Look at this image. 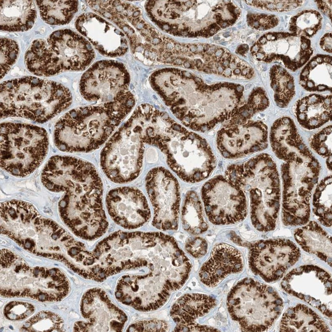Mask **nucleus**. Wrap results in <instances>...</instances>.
<instances>
[{"label": "nucleus", "instance_id": "nucleus-1", "mask_svg": "<svg viewBox=\"0 0 332 332\" xmlns=\"http://www.w3.org/2000/svg\"><path fill=\"white\" fill-rule=\"evenodd\" d=\"M49 191L61 193L60 216L77 236L93 240L103 235L108 223L103 204V185L90 162L67 156L52 157L41 176Z\"/></svg>", "mask_w": 332, "mask_h": 332}, {"label": "nucleus", "instance_id": "nucleus-2", "mask_svg": "<svg viewBox=\"0 0 332 332\" xmlns=\"http://www.w3.org/2000/svg\"><path fill=\"white\" fill-rule=\"evenodd\" d=\"M150 82L184 126L200 132L229 120L239 108L244 91L238 84L207 85L188 72L173 68L155 72Z\"/></svg>", "mask_w": 332, "mask_h": 332}, {"label": "nucleus", "instance_id": "nucleus-3", "mask_svg": "<svg viewBox=\"0 0 332 332\" xmlns=\"http://www.w3.org/2000/svg\"><path fill=\"white\" fill-rule=\"evenodd\" d=\"M131 116L144 143L159 148L165 155L169 167L182 180L199 182L214 170L216 159L205 139L176 122L166 112L143 104Z\"/></svg>", "mask_w": 332, "mask_h": 332}, {"label": "nucleus", "instance_id": "nucleus-4", "mask_svg": "<svg viewBox=\"0 0 332 332\" xmlns=\"http://www.w3.org/2000/svg\"><path fill=\"white\" fill-rule=\"evenodd\" d=\"M191 269V263L175 240L161 233L149 262L138 269V273L118 280L115 297L139 311L157 310L183 286Z\"/></svg>", "mask_w": 332, "mask_h": 332}, {"label": "nucleus", "instance_id": "nucleus-5", "mask_svg": "<svg viewBox=\"0 0 332 332\" xmlns=\"http://www.w3.org/2000/svg\"><path fill=\"white\" fill-rule=\"evenodd\" d=\"M1 232L36 254L69 262V253L79 242L53 221L41 217L30 203L11 200L1 205Z\"/></svg>", "mask_w": 332, "mask_h": 332}, {"label": "nucleus", "instance_id": "nucleus-6", "mask_svg": "<svg viewBox=\"0 0 332 332\" xmlns=\"http://www.w3.org/2000/svg\"><path fill=\"white\" fill-rule=\"evenodd\" d=\"M226 178L248 193L251 219L260 231L273 230L280 207V189L278 172L275 162L266 153L255 156L240 164L229 165Z\"/></svg>", "mask_w": 332, "mask_h": 332}, {"label": "nucleus", "instance_id": "nucleus-7", "mask_svg": "<svg viewBox=\"0 0 332 332\" xmlns=\"http://www.w3.org/2000/svg\"><path fill=\"white\" fill-rule=\"evenodd\" d=\"M69 90L62 84L27 76L1 84V117H20L44 123L68 108Z\"/></svg>", "mask_w": 332, "mask_h": 332}, {"label": "nucleus", "instance_id": "nucleus-8", "mask_svg": "<svg viewBox=\"0 0 332 332\" xmlns=\"http://www.w3.org/2000/svg\"><path fill=\"white\" fill-rule=\"evenodd\" d=\"M116 110L101 105L73 109L56 123L54 140L67 152H88L99 148L124 119Z\"/></svg>", "mask_w": 332, "mask_h": 332}, {"label": "nucleus", "instance_id": "nucleus-9", "mask_svg": "<svg viewBox=\"0 0 332 332\" xmlns=\"http://www.w3.org/2000/svg\"><path fill=\"white\" fill-rule=\"evenodd\" d=\"M94 50L85 38L69 29L53 32L46 40H35L25 62L33 74L49 77L67 70H83L92 62Z\"/></svg>", "mask_w": 332, "mask_h": 332}, {"label": "nucleus", "instance_id": "nucleus-10", "mask_svg": "<svg viewBox=\"0 0 332 332\" xmlns=\"http://www.w3.org/2000/svg\"><path fill=\"white\" fill-rule=\"evenodd\" d=\"M229 313L244 331L269 329L280 314L283 302L272 287L250 278L239 282L229 292Z\"/></svg>", "mask_w": 332, "mask_h": 332}, {"label": "nucleus", "instance_id": "nucleus-11", "mask_svg": "<svg viewBox=\"0 0 332 332\" xmlns=\"http://www.w3.org/2000/svg\"><path fill=\"white\" fill-rule=\"evenodd\" d=\"M49 138L41 127L24 123L1 125V165L10 174L23 177L33 173L48 153Z\"/></svg>", "mask_w": 332, "mask_h": 332}, {"label": "nucleus", "instance_id": "nucleus-12", "mask_svg": "<svg viewBox=\"0 0 332 332\" xmlns=\"http://www.w3.org/2000/svg\"><path fill=\"white\" fill-rule=\"evenodd\" d=\"M320 170L318 160L298 157L281 166L282 219L286 226L307 223L310 216V200Z\"/></svg>", "mask_w": 332, "mask_h": 332}, {"label": "nucleus", "instance_id": "nucleus-13", "mask_svg": "<svg viewBox=\"0 0 332 332\" xmlns=\"http://www.w3.org/2000/svg\"><path fill=\"white\" fill-rule=\"evenodd\" d=\"M130 78L125 66L114 60L94 63L82 75L80 91L87 101L113 106L128 114L135 105L129 90Z\"/></svg>", "mask_w": 332, "mask_h": 332}, {"label": "nucleus", "instance_id": "nucleus-14", "mask_svg": "<svg viewBox=\"0 0 332 332\" xmlns=\"http://www.w3.org/2000/svg\"><path fill=\"white\" fill-rule=\"evenodd\" d=\"M144 144L137 125L130 117L101 151V165L106 176L117 183L135 179L142 169Z\"/></svg>", "mask_w": 332, "mask_h": 332}, {"label": "nucleus", "instance_id": "nucleus-15", "mask_svg": "<svg viewBox=\"0 0 332 332\" xmlns=\"http://www.w3.org/2000/svg\"><path fill=\"white\" fill-rule=\"evenodd\" d=\"M201 194L206 215L214 224H235L247 216L245 193L226 177L218 176L207 181Z\"/></svg>", "mask_w": 332, "mask_h": 332}, {"label": "nucleus", "instance_id": "nucleus-16", "mask_svg": "<svg viewBox=\"0 0 332 332\" xmlns=\"http://www.w3.org/2000/svg\"><path fill=\"white\" fill-rule=\"evenodd\" d=\"M145 183L154 209L153 225L162 230H177L180 202L177 179L166 169L156 167L148 172Z\"/></svg>", "mask_w": 332, "mask_h": 332}, {"label": "nucleus", "instance_id": "nucleus-17", "mask_svg": "<svg viewBox=\"0 0 332 332\" xmlns=\"http://www.w3.org/2000/svg\"><path fill=\"white\" fill-rule=\"evenodd\" d=\"M282 289L331 318V278L324 269L304 265L288 273L281 282Z\"/></svg>", "mask_w": 332, "mask_h": 332}, {"label": "nucleus", "instance_id": "nucleus-18", "mask_svg": "<svg viewBox=\"0 0 332 332\" xmlns=\"http://www.w3.org/2000/svg\"><path fill=\"white\" fill-rule=\"evenodd\" d=\"M250 51L258 60L268 63L281 60L294 72L308 62L313 53L309 38L282 32L264 34Z\"/></svg>", "mask_w": 332, "mask_h": 332}, {"label": "nucleus", "instance_id": "nucleus-19", "mask_svg": "<svg viewBox=\"0 0 332 332\" xmlns=\"http://www.w3.org/2000/svg\"><path fill=\"white\" fill-rule=\"evenodd\" d=\"M300 256L299 249L289 240H260L250 247L249 264L254 273L270 282L281 278Z\"/></svg>", "mask_w": 332, "mask_h": 332}, {"label": "nucleus", "instance_id": "nucleus-20", "mask_svg": "<svg viewBox=\"0 0 332 332\" xmlns=\"http://www.w3.org/2000/svg\"><path fill=\"white\" fill-rule=\"evenodd\" d=\"M217 145L222 155L238 158L266 149L268 129L261 121L228 123L217 133Z\"/></svg>", "mask_w": 332, "mask_h": 332}, {"label": "nucleus", "instance_id": "nucleus-21", "mask_svg": "<svg viewBox=\"0 0 332 332\" xmlns=\"http://www.w3.org/2000/svg\"><path fill=\"white\" fill-rule=\"evenodd\" d=\"M81 311L88 322H76L75 331H121L127 320L125 313L99 288L91 289L85 293L82 299Z\"/></svg>", "mask_w": 332, "mask_h": 332}, {"label": "nucleus", "instance_id": "nucleus-22", "mask_svg": "<svg viewBox=\"0 0 332 332\" xmlns=\"http://www.w3.org/2000/svg\"><path fill=\"white\" fill-rule=\"evenodd\" d=\"M106 203L112 220L125 229L138 228L151 217L145 196L135 187L124 186L111 189L106 196Z\"/></svg>", "mask_w": 332, "mask_h": 332}, {"label": "nucleus", "instance_id": "nucleus-23", "mask_svg": "<svg viewBox=\"0 0 332 332\" xmlns=\"http://www.w3.org/2000/svg\"><path fill=\"white\" fill-rule=\"evenodd\" d=\"M75 26L104 56L119 57L128 51V42L123 31L96 14H81L76 20Z\"/></svg>", "mask_w": 332, "mask_h": 332}, {"label": "nucleus", "instance_id": "nucleus-24", "mask_svg": "<svg viewBox=\"0 0 332 332\" xmlns=\"http://www.w3.org/2000/svg\"><path fill=\"white\" fill-rule=\"evenodd\" d=\"M243 266L242 255L238 249L227 244H219L201 267L199 277L205 285L215 287L228 275L241 272Z\"/></svg>", "mask_w": 332, "mask_h": 332}, {"label": "nucleus", "instance_id": "nucleus-25", "mask_svg": "<svg viewBox=\"0 0 332 332\" xmlns=\"http://www.w3.org/2000/svg\"><path fill=\"white\" fill-rule=\"evenodd\" d=\"M269 138L273 151L280 159L288 161L313 156L289 117L283 116L274 122Z\"/></svg>", "mask_w": 332, "mask_h": 332}, {"label": "nucleus", "instance_id": "nucleus-26", "mask_svg": "<svg viewBox=\"0 0 332 332\" xmlns=\"http://www.w3.org/2000/svg\"><path fill=\"white\" fill-rule=\"evenodd\" d=\"M216 304L212 297L199 293L186 294L172 306L170 315L176 324V331H186L195 320L207 314Z\"/></svg>", "mask_w": 332, "mask_h": 332}, {"label": "nucleus", "instance_id": "nucleus-27", "mask_svg": "<svg viewBox=\"0 0 332 332\" xmlns=\"http://www.w3.org/2000/svg\"><path fill=\"white\" fill-rule=\"evenodd\" d=\"M295 114L299 124L311 130L328 122L331 116V96L313 93L299 100Z\"/></svg>", "mask_w": 332, "mask_h": 332}, {"label": "nucleus", "instance_id": "nucleus-28", "mask_svg": "<svg viewBox=\"0 0 332 332\" xmlns=\"http://www.w3.org/2000/svg\"><path fill=\"white\" fill-rule=\"evenodd\" d=\"M1 30L21 32L30 29L37 17L32 1H1Z\"/></svg>", "mask_w": 332, "mask_h": 332}, {"label": "nucleus", "instance_id": "nucleus-29", "mask_svg": "<svg viewBox=\"0 0 332 332\" xmlns=\"http://www.w3.org/2000/svg\"><path fill=\"white\" fill-rule=\"evenodd\" d=\"M296 241L306 252L316 255L331 266V239L316 222L296 230Z\"/></svg>", "mask_w": 332, "mask_h": 332}, {"label": "nucleus", "instance_id": "nucleus-30", "mask_svg": "<svg viewBox=\"0 0 332 332\" xmlns=\"http://www.w3.org/2000/svg\"><path fill=\"white\" fill-rule=\"evenodd\" d=\"M280 331H330L324 320L304 304L290 307L282 316Z\"/></svg>", "mask_w": 332, "mask_h": 332}, {"label": "nucleus", "instance_id": "nucleus-31", "mask_svg": "<svg viewBox=\"0 0 332 332\" xmlns=\"http://www.w3.org/2000/svg\"><path fill=\"white\" fill-rule=\"evenodd\" d=\"M331 57L318 55L310 60L302 69L300 84L309 91H331Z\"/></svg>", "mask_w": 332, "mask_h": 332}, {"label": "nucleus", "instance_id": "nucleus-32", "mask_svg": "<svg viewBox=\"0 0 332 332\" xmlns=\"http://www.w3.org/2000/svg\"><path fill=\"white\" fill-rule=\"evenodd\" d=\"M42 19L52 25L68 23L77 12V1H36Z\"/></svg>", "mask_w": 332, "mask_h": 332}, {"label": "nucleus", "instance_id": "nucleus-33", "mask_svg": "<svg viewBox=\"0 0 332 332\" xmlns=\"http://www.w3.org/2000/svg\"><path fill=\"white\" fill-rule=\"evenodd\" d=\"M181 220L184 230L193 234L203 233L208 228L201 201L194 191L188 192L185 196L182 208Z\"/></svg>", "mask_w": 332, "mask_h": 332}, {"label": "nucleus", "instance_id": "nucleus-34", "mask_svg": "<svg viewBox=\"0 0 332 332\" xmlns=\"http://www.w3.org/2000/svg\"><path fill=\"white\" fill-rule=\"evenodd\" d=\"M270 79L276 105L287 107L295 94L293 77L282 66L274 65L270 69Z\"/></svg>", "mask_w": 332, "mask_h": 332}, {"label": "nucleus", "instance_id": "nucleus-35", "mask_svg": "<svg viewBox=\"0 0 332 332\" xmlns=\"http://www.w3.org/2000/svg\"><path fill=\"white\" fill-rule=\"evenodd\" d=\"M313 211L324 226H331V176L323 179L317 185L313 198Z\"/></svg>", "mask_w": 332, "mask_h": 332}, {"label": "nucleus", "instance_id": "nucleus-36", "mask_svg": "<svg viewBox=\"0 0 332 332\" xmlns=\"http://www.w3.org/2000/svg\"><path fill=\"white\" fill-rule=\"evenodd\" d=\"M322 20V17L317 11L303 10L291 18L289 30L299 36L311 38L321 29Z\"/></svg>", "mask_w": 332, "mask_h": 332}, {"label": "nucleus", "instance_id": "nucleus-37", "mask_svg": "<svg viewBox=\"0 0 332 332\" xmlns=\"http://www.w3.org/2000/svg\"><path fill=\"white\" fill-rule=\"evenodd\" d=\"M269 100L265 91L260 87L253 89L246 104L238 108L228 123L233 124L248 121L255 113L268 107Z\"/></svg>", "mask_w": 332, "mask_h": 332}, {"label": "nucleus", "instance_id": "nucleus-38", "mask_svg": "<svg viewBox=\"0 0 332 332\" xmlns=\"http://www.w3.org/2000/svg\"><path fill=\"white\" fill-rule=\"evenodd\" d=\"M63 323L56 314L49 312L38 313L24 325L23 329L30 331H62Z\"/></svg>", "mask_w": 332, "mask_h": 332}, {"label": "nucleus", "instance_id": "nucleus-39", "mask_svg": "<svg viewBox=\"0 0 332 332\" xmlns=\"http://www.w3.org/2000/svg\"><path fill=\"white\" fill-rule=\"evenodd\" d=\"M1 79L10 70L15 63L19 54V47L14 40L1 38Z\"/></svg>", "mask_w": 332, "mask_h": 332}, {"label": "nucleus", "instance_id": "nucleus-40", "mask_svg": "<svg viewBox=\"0 0 332 332\" xmlns=\"http://www.w3.org/2000/svg\"><path fill=\"white\" fill-rule=\"evenodd\" d=\"M331 125L327 126L315 133L310 139L312 149L322 157L331 156Z\"/></svg>", "mask_w": 332, "mask_h": 332}, {"label": "nucleus", "instance_id": "nucleus-41", "mask_svg": "<svg viewBox=\"0 0 332 332\" xmlns=\"http://www.w3.org/2000/svg\"><path fill=\"white\" fill-rule=\"evenodd\" d=\"M303 1H246L250 6L273 12L288 11L301 6Z\"/></svg>", "mask_w": 332, "mask_h": 332}, {"label": "nucleus", "instance_id": "nucleus-42", "mask_svg": "<svg viewBox=\"0 0 332 332\" xmlns=\"http://www.w3.org/2000/svg\"><path fill=\"white\" fill-rule=\"evenodd\" d=\"M34 311V307L31 304L13 301L6 306L4 313L9 319L16 320L29 316Z\"/></svg>", "mask_w": 332, "mask_h": 332}, {"label": "nucleus", "instance_id": "nucleus-43", "mask_svg": "<svg viewBox=\"0 0 332 332\" xmlns=\"http://www.w3.org/2000/svg\"><path fill=\"white\" fill-rule=\"evenodd\" d=\"M247 22L252 28L260 30H268L277 26L278 17L272 14H251L247 15Z\"/></svg>", "mask_w": 332, "mask_h": 332}, {"label": "nucleus", "instance_id": "nucleus-44", "mask_svg": "<svg viewBox=\"0 0 332 332\" xmlns=\"http://www.w3.org/2000/svg\"><path fill=\"white\" fill-rule=\"evenodd\" d=\"M168 329L165 321L154 319L136 321L129 326L127 331H167Z\"/></svg>", "mask_w": 332, "mask_h": 332}, {"label": "nucleus", "instance_id": "nucleus-45", "mask_svg": "<svg viewBox=\"0 0 332 332\" xmlns=\"http://www.w3.org/2000/svg\"><path fill=\"white\" fill-rule=\"evenodd\" d=\"M186 251L195 258L204 256L207 251L208 244L206 241L201 237L190 238L185 243Z\"/></svg>", "mask_w": 332, "mask_h": 332}, {"label": "nucleus", "instance_id": "nucleus-46", "mask_svg": "<svg viewBox=\"0 0 332 332\" xmlns=\"http://www.w3.org/2000/svg\"><path fill=\"white\" fill-rule=\"evenodd\" d=\"M318 8L331 19V1H316Z\"/></svg>", "mask_w": 332, "mask_h": 332}, {"label": "nucleus", "instance_id": "nucleus-47", "mask_svg": "<svg viewBox=\"0 0 332 332\" xmlns=\"http://www.w3.org/2000/svg\"><path fill=\"white\" fill-rule=\"evenodd\" d=\"M331 33H328L321 38L320 45L322 50L328 53H331L332 49Z\"/></svg>", "mask_w": 332, "mask_h": 332}, {"label": "nucleus", "instance_id": "nucleus-48", "mask_svg": "<svg viewBox=\"0 0 332 332\" xmlns=\"http://www.w3.org/2000/svg\"><path fill=\"white\" fill-rule=\"evenodd\" d=\"M249 49V46L246 44L240 45L236 50V52L242 55H244Z\"/></svg>", "mask_w": 332, "mask_h": 332}, {"label": "nucleus", "instance_id": "nucleus-49", "mask_svg": "<svg viewBox=\"0 0 332 332\" xmlns=\"http://www.w3.org/2000/svg\"><path fill=\"white\" fill-rule=\"evenodd\" d=\"M326 162L328 169L331 171V155L327 157Z\"/></svg>", "mask_w": 332, "mask_h": 332}, {"label": "nucleus", "instance_id": "nucleus-50", "mask_svg": "<svg viewBox=\"0 0 332 332\" xmlns=\"http://www.w3.org/2000/svg\"><path fill=\"white\" fill-rule=\"evenodd\" d=\"M189 49L190 52L192 53H196L197 52V46L195 44H191Z\"/></svg>", "mask_w": 332, "mask_h": 332}, {"label": "nucleus", "instance_id": "nucleus-51", "mask_svg": "<svg viewBox=\"0 0 332 332\" xmlns=\"http://www.w3.org/2000/svg\"><path fill=\"white\" fill-rule=\"evenodd\" d=\"M203 50V47L202 46V45L199 44L197 46V52L199 53L202 52V51Z\"/></svg>", "mask_w": 332, "mask_h": 332}, {"label": "nucleus", "instance_id": "nucleus-52", "mask_svg": "<svg viewBox=\"0 0 332 332\" xmlns=\"http://www.w3.org/2000/svg\"><path fill=\"white\" fill-rule=\"evenodd\" d=\"M209 47H210V46H209L208 44H205V45L203 46V51H204V52H207L208 50L209 49Z\"/></svg>", "mask_w": 332, "mask_h": 332}]
</instances>
